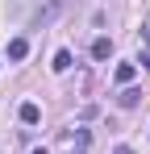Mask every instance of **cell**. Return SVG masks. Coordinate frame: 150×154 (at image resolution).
Here are the masks:
<instances>
[{
  "label": "cell",
  "mask_w": 150,
  "mask_h": 154,
  "mask_svg": "<svg viewBox=\"0 0 150 154\" xmlns=\"http://www.w3.org/2000/svg\"><path fill=\"white\" fill-rule=\"evenodd\" d=\"M63 146L71 154H83V146H88V129H75V133H63Z\"/></svg>",
  "instance_id": "obj_1"
},
{
  "label": "cell",
  "mask_w": 150,
  "mask_h": 154,
  "mask_svg": "<svg viewBox=\"0 0 150 154\" xmlns=\"http://www.w3.org/2000/svg\"><path fill=\"white\" fill-rule=\"evenodd\" d=\"M17 117H21L25 125H38V121H42V108H38V104H21V112H17Z\"/></svg>",
  "instance_id": "obj_2"
},
{
  "label": "cell",
  "mask_w": 150,
  "mask_h": 154,
  "mask_svg": "<svg viewBox=\"0 0 150 154\" xmlns=\"http://www.w3.org/2000/svg\"><path fill=\"white\" fill-rule=\"evenodd\" d=\"M138 100H142V92H138V88H125L121 96H117V104H121V108H138Z\"/></svg>",
  "instance_id": "obj_3"
},
{
  "label": "cell",
  "mask_w": 150,
  "mask_h": 154,
  "mask_svg": "<svg viewBox=\"0 0 150 154\" xmlns=\"http://www.w3.org/2000/svg\"><path fill=\"white\" fill-rule=\"evenodd\" d=\"M25 54H29V42L25 38H13L8 42V58H25Z\"/></svg>",
  "instance_id": "obj_4"
},
{
  "label": "cell",
  "mask_w": 150,
  "mask_h": 154,
  "mask_svg": "<svg viewBox=\"0 0 150 154\" xmlns=\"http://www.w3.org/2000/svg\"><path fill=\"white\" fill-rule=\"evenodd\" d=\"M108 54H113V42L108 38H96L92 42V58H108Z\"/></svg>",
  "instance_id": "obj_5"
},
{
  "label": "cell",
  "mask_w": 150,
  "mask_h": 154,
  "mask_svg": "<svg viewBox=\"0 0 150 154\" xmlns=\"http://www.w3.org/2000/svg\"><path fill=\"white\" fill-rule=\"evenodd\" d=\"M133 75H138V67H133V63H121V67H117V83H129Z\"/></svg>",
  "instance_id": "obj_6"
},
{
  "label": "cell",
  "mask_w": 150,
  "mask_h": 154,
  "mask_svg": "<svg viewBox=\"0 0 150 154\" xmlns=\"http://www.w3.org/2000/svg\"><path fill=\"white\" fill-rule=\"evenodd\" d=\"M50 67H54V71H67V67H71V50H58V54H54V63H50Z\"/></svg>",
  "instance_id": "obj_7"
},
{
  "label": "cell",
  "mask_w": 150,
  "mask_h": 154,
  "mask_svg": "<svg viewBox=\"0 0 150 154\" xmlns=\"http://www.w3.org/2000/svg\"><path fill=\"white\" fill-rule=\"evenodd\" d=\"M113 154H133V150H129V146H117V150H113Z\"/></svg>",
  "instance_id": "obj_8"
},
{
  "label": "cell",
  "mask_w": 150,
  "mask_h": 154,
  "mask_svg": "<svg viewBox=\"0 0 150 154\" xmlns=\"http://www.w3.org/2000/svg\"><path fill=\"white\" fill-rule=\"evenodd\" d=\"M33 154H46V150H33Z\"/></svg>",
  "instance_id": "obj_9"
}]
</instances>
